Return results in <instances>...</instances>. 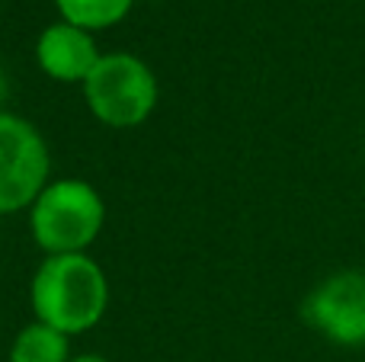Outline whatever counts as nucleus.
Here are the masks:
<instances>
[{
	"instance_id": "1",
	"label": "nucleus",
	"mask_w": 365,
	"mask_h": 362,
	"mask_svg": "<svg viewBox=\"0 0 365 362\" xmlns=\"http://www.w3.org/2000/svg\"><path fill=\"white\" fill-rule=\"evenodd\" d=\"M109 282L100 263L87 254H51L32 279L36 321L61 333H83L106 314Z\"/></svg>"
},
{
	"instance_id": "2",
	"label": "nucleus",
	"mask_w": 365,
	"mask_h": 362,
	"mask_svg": "<svg viewBox=\"0 0 365 362\" xmlns=\"http://www.w3.org/2000/svg\"><path fill=\"white\" fill-rule=\"evenodd\" d=\"M106 222L103 196L83 180H55L29 205L32 237L45 254H83Z\"/></svg>"
},
{
	"instance_id": "3",
	"label": "nucleus",
	"mask_w": 365,
	"mask_h": 362,
	"mask_svg": "<svg viewBox=\"0 0 365 362\" xmlns=\"http://www.w3.org/2000/svg\"><path fill=\"white\" fill-rule=\"evenodd\" d=\"M83 100L103 125L135 128L158 106V77L138 55L113 51L83 81Z\"/></svg>"
},
{
	"instance_id": "4",
	"label": "nucleus",
	"mask_w": 365,
	"mask_h": 362,
	"mask_svg": "<svg viewBox=\"0 0 365 362\" xmlns=\"http://www.w3.org/2000/svg\"><path fill=\"white\" fill-rule=\"evenodd\" d=\"M48 186V148L32 122L0 113V215L26 209Z\"/></svg>"
},
{
	"instance_id": "5",
	"label": "nucleus",
	"mask_w": 365,
	"mask_h": 362,
	"mask_svg": "<svg viewBox=\"0 0 365 362\" xmlns=\"http://www.w3.org/2000/svg\"><path fill=\"white\" fill-rule=\"evenodd\" d=\"M304 321L336 346H365V273H334L304 299Z\"/></svg>"
},
{
	"instance_id": "6",
	"label": "nucleus",
	"mask_w": 365,
	"mask_h": 362,
	"mask_svg": "<svg viewBox=\"0 0 365 362\" xmlns=\"http://www.w3.org/2000/svg\"><path fill=\"white\" fill-rule=\"evenodd\" d=\"M100 48L93 42V32L71 26L64 19L45 26L36 42V61L42 74H48L58 83H81L90 77V71L100 61Z\"/></svg>"
},
{
	"instance_id": "7",
	"label": "nucleus",
	"mask_w": 365,
	"mask_h": 362,
	"mask_svg": "<svg viewBox=\"0 0 365 362\" xmlns=\"http://www.w3.org/2000/svg\"><path fill=\"white\" fill-rule=\"evenodd\" d=\"M10 362H71L68 333L36 321L16 333L10 346Z\"/></svg>"
},
{
	"instance_id": "8",
	"label": "nucleus",
	"mask_w": 365,
	"mask_h": 362,
	"mask_svg": "<svg viewBox=\"0 0 365 362\" xmlns=\"http://www.w3.org/2000/svg\"><path fill=\"white\" fill-rule=\"evenodd\" d=\"M132 4L135 0H55L64 23L81 26L87 32H100L115 26L119 19L128 16Z\"/></svg>"
},
{
	"instance_id": "9",
	"label": "nucleus",
	"mask_w": 365,
	"mask_h": 362,
	"mask_svg": "<svg viewBox=\"0 0 365 362\" xmlns=\"http://www.w3.org/2000/svg\"><path fill=\"white\" fill-rule=\"evenodd\" d=\"M71 362H109V359H103V356H96V353H81V356H74Z\"/></svg>"
},
{
	"instance_id": "10",
	"label": "nucleus",
	"mask_w": 365,
	"mask_h": 362,
	"mask_svg": "<svg viewBox=\"0 0 365 362\" xmlns=\"http://www.w3.org/2000/svg\"><path fill=\"white\" fill-rule=\"evenodd\" d=\"M6 96H10V87H6V77H4V71H0V106L6 103ZM4 113V109H0Z\"/></svg>"
}]
</instances>
